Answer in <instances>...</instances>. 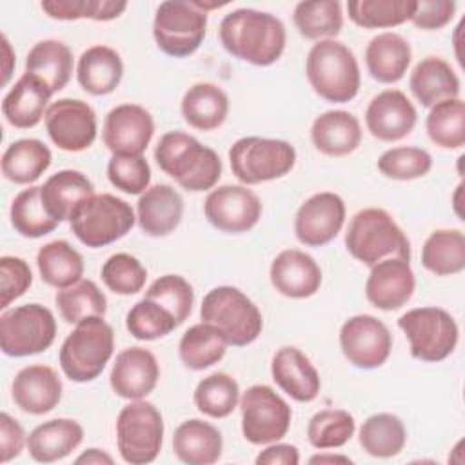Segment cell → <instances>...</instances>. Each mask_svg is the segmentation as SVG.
<instances>
[{
	"label": "cell",
	"mask_w": 465,
	"mask_h": 465,
	"mask_svg": "<svg viewBox=\"0 0 465 465\" xmlns=\"http://www.w3.org/2000/svg\"><path fill=\"white\" fill-rule=\"evenodd\" d=\"M36 265L42 282L58 291L78 283L84 276V258L65 240H53L42 245L36 254Z\"/></svg>",
	"instance_id": "8d00e7d4"
},
{
	"label": "cell",
	"mask_w": 465,
	"mask_h": 465,
	"mask_svg": "<svg viewBox=\"0 0 465 465\" xmlns=\"http://www.w3.org/2000/svg\"><path fill=\"white\" fill-rule=\"evenodd\" d=\"M223 450L222 432L209 421L191 418L182 421L173 434V452L187 465L216 463Z\"/></svg>",
	"instance_id": "f1b7e54d"
},
{
	"label": "cell",
	"mask_w": 465,
	"mask_h": 465,
	"mask_svg": "<svg viewBox=\"0 0 465 465\" xmlns=\"http://www.w3.org/2000/svg\"><path fill=\"white\" fill-rule=\"evenodd\" d=\"M416 278L411 263L401 258H385L371 267L365 282V296L381 311L401 309L414 294Z\"/></svg>",
	"instance_id": "44dd1931"
},
{
	"label": "cell",
	"mask_w": 465,
	"mask_h": 465,
	"mask_svg": "<svg viewBox=\"0 0 465 465\" xmlns=\"http://www.w3.org/2000/svg\"><path fill=\"white\" fill-rule=\"evenodd\" d=\"M147 300L156 302L173 314L178 325H182L193 311L194 291L193 285L180 274H163L156 278L145 291Z\"/></svg>",
	"instance_id": "f907efd6"
},
{
	"label": "cell",
	"mask_w": 465,
	"mask_h": 465,
	"mask_svg": "<svg viewBox=\"0 0 465 465\" xmlns=\"http://www.w3.org/2000/svg\"><path fill=\"white\" fill-rule=\"evenodd\" d=\"M414 104L400 89H385L372 96L365 109L367 131L380 142H398L416 125Z\"/></svg>",
	"instance_id": "d6986e66"
},
{
	"label": "cell",
	"mask_w": 465,
	"mask_h": 465,
	"mask_svg": "<svg viewBox=\"0 0 465 465\" xmlns=\"http://www.w3.org/2000/svg\"><path fill=\"white\" fill-rule=\"evenodd\" d=\"M27 447V438L22 425L7 412L0 414V461L7 463L18 458Z\"/></svg>",
	"instance_id": "6f0895ef"
},
{
	"label": "cell",
	"mask_w": 465,
	"mask_h": 465,
	"mask_svg": "<svg viewBox=\"0 0 465 465\" xmlns=\"http://www.w3.org/2000/svg\"><path fill=\"white\" fill-rule=\"evenodd\" d=\"M269 278L282 296L303 300L320 291L322 269L311 254L300 249H283L274 256Z\"/></svg>",
	"instance_id": "603a6c76"
},
{
	"label": "cell",
	"mask_w": 465,
	"mask_h": 465,
	"mask_svg": "<svg viewBox=\"0 0 465 465\" xmlns=\"http://www.w3.org/2000/svg\"><path fill=\"white\" fill-rule=\"evenodd\" d=\"M207 31V13L193 2L167 0L156 7L153 36L156 47L173 56L185 58L198 51Z\"/></svg>",
	"instance_id": "7c38bea8"
},
{
	"label": "cell",
	"mask_w": 465,
	"mask_h": 465,
	"mask_svg": "<svg viewBox=\"0 0 465 465\" xmlns=\"http://www.w3.org/2000/svg\"><path fill=\"white\" fill-rule=\"evenodd\" d=\"M340 349L347 361L358 369L381 367L392 351V334L372 314H356L340 329Z\"/></svg>",
	"instance_id": "5bb4252c"
},
{
	"label": "cell",
	"mask_w": 465,
	"mask_h": 465,
	"mask_svg": "<svg viewBox=\"0 0 465 465\" xmlns=\"http://www.w3.org/2000/svg\"><path fill=\"white\" fill-rule=\"evenodd\" d=\"M160 380L156 356L143 347H127L114 358L109 383L116 396L124 400H143Z\"/></svg>",
	"instance_id": "ffe728a7"
},
{
	"label": "cell",
	"mask_w": 465,
	"mask_h": 465,
	"mask_svg": "<svg viewBox=\"0 0 465 465\" xmlns=\"http://www.w3.org/2000/svg\"><path fill=\"white\" fill-rule=\"evenodd\" d=\"M54 303L62 320L71 325L107 312V298L93 280H80L71 287L60 289L54 294Z\"/></svg>",
	"instance_id": "f6af8a7d"
},
{
	"label": "cell",
	"mask_w": 465,
	"mask_h": 465,
	"mask_svg": "<svg viewBox=\"0 0 465 465\" xmlns=\"http://www.w3.org/2000/svg\"><path fill=\"white\" fill-rule=\"evenodd\" d=\"M305 74L312 91L332 104L356 98L361 84L354 53L338 40H320L309 49Z\"/></svg>",
	"instance_id": "3957f363"
},
{
	"label": "cell",
	"mask_w": 465,
	"mask_h": 465,
	"mask_svg": "<svg viewBox=\"0 0 465 465\" xmlns=\"http://www.w3.org/2000/svg\"><path fill=\"white\" fill-rule=\"evenodd\" d=\"M345 202L340 194L322 191L309 196L294 216V234L307 247L332 242L345 223Z\"/></svg>",
	"instance_id": "e0dca14e"
},
{
	"label": "cell",
	"mask_w": 465,
	"mask_h": 465,
	"mask_svg": "<svg viewBox=\"0 0 465 465\" xmlns=\"http://www.w3.org/2000/svg\"><path fill=\"white\" fill-rule=\"evenodd\" d=\"M9 218L13 229L24 238H42L58 227L42 203L40 185H31L13 198Z\"/></svg>",
	"instance_id": "7bdbcfd3"
},
{
	"label": "cell",
	"mask_w": 465,
	"mask_h": 465,
	"mask_svg": "<svg viewBox=\"0 0 465 465\" xmlns=\"http://www.w3.org/2000/svg\"><path fill=\"white\" fill-rule=\"evenodd\" d=\"M358 440L369 456L392 458L403 450L407 443V429L396 414L378 412L361 423Z\"/></svg>",
	"instance_id": "ab89813d"
},
{
	"label": "cell",
	"mask_w": 465,
	"mask_h": 465,
	"mask_svg": "<svg viewBox=\"0 0 465 465\" xmlns=\"http://www.w3.org/2000/svg\"><path fill=\"white\" fill-rule=\"evenodd\" d=\"M51 149L38 138H20L7 145L2 154V174L5 180L29 185L51 165Z\"/></svg>",
	"instance_id": "d590c367"
},
{
	"label": "cell",
	"mask_w": 465,
	"mask_h": 465,
	"mask_svg": "<svg viewBox=\"0 0 465 465\" xmlns=\"http://www.w3.org/2000/svg\"><path fill=\"white\" fill-rule=\"evenodd\" d=\"M421 263L436 276L458 274L465 269V234L460 229H436L421 247Z\"/></svg>",
	"instance_id": "f35d334b"
},
{
	"label": "cell",
	"mask_w": 465,
	"mask_h": 465,
	"mask_svg": "<svg viewBox=\"0 0 465 465\" xmlns=\"http://www.w3.org/2000/svg\"><path fill=\"white\" fill-rule=\"evenodd\" d=\"M218 38L223 49L234 58L251 65L267 67L283 54L287 31L278 16L242 7L222 18Z\"/></svg>",
	"instance_id": "6da1fadb"
},
{
	"label": "cell",
	"mask_w": 465,
	"mask_h": 465,
	"mask_svg": "<svg viewBox=\"0 0 465 465\" xmlns=\"http://www.w3.org/2000/svg\"><path fill=\"white\" fill-rule=\"evenodd\" d=\"M256 465H298L300 450L291 443H271L256 456Z\"/></svg>",
	"instance_id": "680465c9"
},
{
	"label": "cell",
	"mask_w": 465,
	"mask_h": 465,
	"mask_svg": "<svg viewBox=\"0 0 465 465\" xmlns=\"http://www.w3.org/2000/svg\"><path fill=\"white\" fill-rule=\"evenodd\" d=\"M432 169V156L429 151L412 145L392 147L378 158V171L391 180L409 182L423 178Z\"/></svg>",
	"instance_id": "f5cc1de1"
},
{
	"label": "cell",
	"mask_w": 465,
	"mask_h": 465,
	"mask_svg": "<svg viewBox=\"0 0 465 465\" xmlns=\"http://www.w3.org/2000/svg\"><path fill=\"white\" fill-rule=\"evenodd\" d=\"M42 11L54 20H96L109 22L118 18L125 9L127 2L124 0H44L40 4Z\"/></svg>",
	"instance_id": "c3c4849f"
},
{
	"label": "cell",
	"mask_w": 465,
	"mask_h": 465,
	"mask_svg": "<svg viewBox=\"0 0 465 465\" xmlns=\"http://www.w3.org/2000/svg\"><path fill=\"white\" fill-rule=\"evenodd\" d=\"M45 131L51 142L67 153L89 149L98 133L94 109L76 98H60L47 107Z\"/></svg>",
	"instance_id": "9a60e30c"
},
{
	"label": "cell",
	"mask_w": 465,
	"mask_h": 465,
	"mask_svg": "<svg viewBox=\"0 0 465 465\" xmlns=\"http://www.w3.org/2000/svg\"><path fill=\"white\" fill-rule=\"evenodd\" d=\"M114 352V331L104 316L85 318L64 340L58 361L64 374L76 383L93 381L102 374Z\"/></svg>",
	"instance_id": "5b68a950"
},
{
	"label": "cell",
	"mask_w": 465,
	"mask_h": 465,
	"mask_svg": "<svg viewBox=\"0 0 465 465\" xmlns=\"http://www.w3.org/2000/svg\"><path fill=\"white\" fill-rule=\"evenodd\" d=\"M163 443V418L145 400H131L116 418L120 458L131 465H145L158 458Z\"/></svg>",
	"instance_id": "30bf717a"
},
{
	"label": "cell",
	"mask_w": 465,
	"mask_h": 465,
	"mask_svg": "<svg viewBox=\"0 0 465 465\" xmlns=\"http://www.w3.org/2000/svg\"><path fill=\"white\" fill-rule=\"evenodd\" d=\"M62 380L49 365H27L20 369L11 383L15 405L27 414H47L62 400Z\"/></svg>",
	"instance_id": "7402d4cb"
},
{
	"label": "cell",
	"mask_w": 465,
	"mask_h": 465,
	"mask_svg": "<svg viewBox=\"0 0 465 465\" xmlns=\"http://www.w3.org/2000/svg\"><path fill=\"white\" fill-rule=\"evenodd\" d=\"M180 111L189 127L214 131L229 114V96L213 82H198L185 91Z\"/></svg>",
	"instance_id": "836d02e7"
},
{
	"label": "cell",
	"mask_w": 465,
	"mask_h": 465,
	"mask_svg": "<svg viewBox=\"0 0 465 465\" xmlns=\"http://www.w3.org/2000/svg\"><path fill=\"white\" fill-rule=\"evenodd\" d=\"M183 198L167 183L151 185L136 202V222L143 234L160 238L171 234L182 222Z\"/></svg>",
	"instance_id": "d4e9b609"
},
{
	"label": "cell",
	"mask_w": 465,
	"mask_h": 465,
	"mask_svg": "<svg viewBox=\"0 0 465 465\" xmlns=\"http://www.w3.org/2000/svg\"><path fill=\"white\" fill-rule=\"evenodd\" d=\"M134 222L136 214L133 207L109 193L85 198L69 218L73 234L91 249L105 247L124 238Z\"/></svg>",
	"instance_id": "52a82bcc"
},
{
	"label": "cell",
	"mask_w": 465,
	"mask_h": 465,
	"mask_svg": "<svg viewBox=\"0 0 465 465\" xmlns=\"http://www.w3.org/2000/svg\"><path fill=\"white\" fill-rule=\"evenodd\" d=\"M193 401L203 416L227 418L240 403V385L227 372H213L198 381Z\"/></svg>",
	"instance_id": "b9f144b4"
},
{
	"label": "cell",
	"mask_w": 465,
	"mask_h": 465,
	"mask_svg": "<svg viewBox=\"0 0 465 465\" xmlns=\"http://www.w3.org/2000/svg\"><path fill=\"white\" fill-rule=\"evenodd\" d=\"M74 463H78V465H80V463H85V465H113L114 460H113V456L107 454L105 450L93 447V449L84 450V452L74 460Z\"/></svg>",
	"instance_id": "91938a15"
},
{
	"label": "cell",
	"mask_w": 465,
	"mask_h": 465,
	"mask_svg": "<svg viewBox=\"0 0 465 465\" xmlns=\"http://www.w3.org/2000/svg\"><path fill=\"white\" fill-rule=\"evenodd\" d=\"M271 376L274 383L294 401L309 403L318 398L322 380L309 360L298 347H280L271 361Z\"/></svg>",
	"instance_id": "cb8c5ba5"
},
{
	"label": "cell",
	"mask_w": 465,
	"mask_h": 465,
	"mask_svg": "<svg viewBox=\"0 0 465 465\" xmlns=\"http://www.w3.org/2000/svg\"><path fill=\"white\" fill-rule=\"evenodd\" d=\"M207 222L229 234L251 231L262 218V202L247 185H220L211 189L203 202Z\"/></svg>",
	"instance_id": "2e32d148"
},
{
	"label": "cell",
	"mask_w": 465,
	"mask_h": 465,
	"mask_svg": "<svg viewBox=\"0 0 465 465\" xmlns=\"http://www.w3.org/2000/svg\"><path fill=\"white\" fill-rule=\"evenodd\" d=\"M229 163L243 185H258L289 174L296 163V149L278 138L243 136L231 145Z\"/></svg>",
	"instance_id": "ba28073f"
},
{
	"label": "cell",
	"mask_w": 465,
	"mask_h": 465,
	"mask_svg": "<svg viewBox=\"0 0 465 465\" xmlns=\"http://www.w3.org/2000/svg\"><path fill=\"white\" fill-rule=\"evenodd\" d=\"M398 327L409 340L411 356L436 363L449 358L460 338V329L450 312L441 307H416L398 318Z\"/></svg>",
	"instance_id": "9c48e42d"
},
{
	"label": "cell",
	"mask_w": 465,
	"mask_h": 465,
	"mask_svg": "<svg viewBox=\"0 0 465 465\" xmlns=\"http://www.w3.org/2000/svg\"><path fill=\"white\" fill-rule=\"evenodd\" d=\"M153 134L154 120L138 104H120L104 118L102 140L113 154H143Z\"/></svg>",
	"instance_id": "ac0fdd59"
},
{
	"label": "cell",
	"mask_w": 465,
	"mask_h": 465,
	"mask_svg": "<svg viewBox=\"0 0 465 465\" xmlns=\"http://www.w3.org/2000/svg\"><path fill=\"white\" fill-rule=\"evenodd\" d=\"M122 76L124 62L109 45H91L78 58L76 80L80 87L93 96L113 93L120 85Z\"/></svg>",
	"instance_id": "1f68e13d"
},
{
	"label": "cell",
	"mask_w": 465,
	"mask_h": 465,
	"mask_svg": "<svg viewBox=\"0 0 465 465\" xmlns=\"http://www.w3.org/2000/svg\"><path fill=\"white\" fill-rule=\"evenodd\" d=\"M125 327L133 338L142 341H153L173 332L178 323L173 314L162 305L153 300L142 298L127 311Z\"/></svg>",
	"instance_id": "681fc988"
},
{
	"label": "cell",
	"mask_w": 465,
	"mask_h": 465,
	"mask_svg": "<svg viewBox=\"0 0 465 465\" xmlns=\"http://www.w3.org/2000/svg\"><path fill=\"white\" fill-rule=\"evenodd\" d=\"M84 441V427L76 420L54 418L35 427L27 436V452L38 463L67 458Z\"/></svg>",
	"instance_id": "83f0119b"
},
{
	"label": "cell",
	"mask_w": 465,
	"mask_h": 465,
	"mask_svg": "<svg viewBox=\"0 0 465 465\" xmlns=\"http://www.w3.org/2000/svg\"><path fill=\"white\" fill-rule=\"evenodd\" d=\"M345 247L349 254L367 267L385 260H411V243L394 218L380 207L358 211L347 227Z\"/></svg>",
	"instance_id": "277c9868"
},
{
	"label": "cell",
	"mask_w": 465,
	"mask_h": 465,
	"mask_svg": "<svg viewBox=\"0 0 465 465\" xmlns=\"http://www.w3.org/2000/svg\"><path fill=\"white\" fill-rule=\"evenodd\" d=\"M456 13L452 0H416L411 22L423 31H436L445 27Z\"/></svg>",
	"instance_id": "9f6ffc18"
},
{
	"label": "cell",
	"mask_w": 465,
	"mask_h": 465,
	"mask_svg": "<svg viewBox=\"0 0 465 465\" xmlns=\"http://www.w3.org/2000/svg\"><path fill=\"white\" fill-rule=\"evenodd\" d=\"M225 336L205 322L191 325L180 338L178 356L185 369L203 371L218 363L227 351Z\"/></svg>",
	"instance_id": "74e56055"
},
{
	"label": "cell",
	"mask_w": 465,
	"mask_h": 465,
	"mask_svg": "<svg viewBox=\"0 0 465 465\" xmlns=\"http://www.w3.org/2000/svg\"><path fill=\"white\" fill-rule=\"evenodd\" d=\"M51 89L35 74L24 73L2 100L5 120L16 129H31L45 118Z\"/></svg>",
	"instance_id": "4316f807"
},
{
	"label": "cell",
	"mask_w": 465,
	"mask_h": 465,
	"mask_svg": "<svg viewBox=\"0 0 465 465\" xmlns=\"http://www.w3.org/2000/svg\"><path fill=\"white\" fill-rule=\"evenodd\" d=\"M309 463H352V460L343 454H316L309 458Z\"/></svg>",
	"instance_id": "6125c7cd"
},
{
	"label": "cell",
	"mask_w": 465,
	"mask_h": 465,
	"mask_svg": "<svg viewBox=\"0 0 465 465\" xmlns=\"http://www.w3.org/2000/svg\"><path fill=\"white\" fill-rule=\"evenodd\" d=\"M154 160L167 176L191 193L214 189L222 176L218 153L183 131L162 134L154 147Z\"/></svg>",
	"instance_id": "7a4b0ae2"
},
{
	"label": "cell",
	"mask_w": 465,
	"mask_h": 465,
	"mask_svg": "<svg viewBox=\"0 0 465 465\" xmlns=\"http://www.w3.org/2000/svg\"><path fill=\"white\" fill-rule=\"evenodd\" d=\"M242 434L252 445H269L282 440L291 427L289 403L269 385H251L240 396Z\"/></svg>",
	"instance_id": "4fadbf2b"
},
{
	"label": "cell",
	"mask_w": 465,
	"mask_h": 465,
	"mask_svg": "<svg viewBox=\"0 0 465 465\" xmlns=\"http://www.w3.org/2000/svg\"><path fill=\"white\" fill-rule=\"evenodd\" d=\"M409 87L412 96L429 109L438 102L460 98V78L450 64L440 56L420 60L409 76Z\"/></svg>",
	"instance_id": "f546056e"
},
{
	"label": "cell",
	"mask_w": 465,
	"mask_h": 465,
	"mask_svg": "<svg viewBox=\"0 0 465 465\" xmlns=\"http://www.w3.org/2000/svg\"><path fill=\"white\" fill-rule=\"evenodd\" d=\"M2 56H4V67H2V85H5L13 74L15 67V53L5 35H2Z\"/></svg>",
	"instance_id": "94428289"
},
{
	"label": "cell",
	"mask_w": 465,
	"mask_h": 465,
	"mask_svg": "<svg viewBox=\"0 0 465 465\" xmlns=\"http://www.w3.org/2000/svg\"><path fill=\"white\" fill-rule=\"evenodd\" d=\"M93 194V182L84 173L74 169H62L51 174L44 185H40L42 203L58 223L69 220L74 209Z\"/></svg>",
	"instance_id": "d6a6232c"
},
{
	"label": "cell",
	"mask_w": 465,
	"mask_h": 465,
	"mask_svg": "<svg viewBox=\"0 0 465 465\" xmlns=\"http://www.w3.org/2000/svg\"><path fill=\"white\" fill-rule=\"evenodd\" d=\"M461 189H463V185L460 183L458 187H456V193H454V211H456V214L461 218L463 214H461V209H460V194H461Z\"/></svg>",
	"instance_id": "be15d7a7"
},
{
	"label": "cell",
	"mask_w": 465,
	"mask_h": 465,
	"mask_svg": "<svg viewBox=\"0 0 465 465\" xmlns=\"http://www.w3.org/2000/svg\"><path fill=\"white\" fill-rule=\"evenodd\" d=\"M25 73L40 78L51 93L62 91L73 74V53L60 40H40L25 56Z\"/></svg>",
	"instance_id": "e575fe53"
},
{
	"label": "cell",
	"mask_w": 465,
	"mask_h": 465,
	"mask_svg": "<svg viewBox=\"0 0 465 465\" xmlns=\"http://www.w3.org/2000/svg\"><path fill=\"white\" fill-rule=\"evenodd\" d=\"M411 44L392 31L372 36L365 47L367 71L380 84L400 82L411 65Z\"/></svg>",
	"instance_id": "4dcf8cb0"
},
{
	"label": "cell",
	"mask_w": 465,
	"mask_h": 465,
	"mask_svg": "<svg viewBox=\"0 0 465 465\" xmlns=\"http://www.w3.org/2000/svg\"><path fill=\"white\" fill-rule=\"evenodd\" d=\"M416 0H351L349 18L363 29H387L411 20Z\"/></svg>",
	"instance_id": "bcb514c9"
},
{
	"label": "cell",
	"mask_w": 465,
	"mask_h": 465,
	"mask_svg": "<svg viewBox=\"0 0 465 465\" xmlns=\"http://www.w3.org/2000/svg\"><path fill=\"white\" fill-rule=\"evenodd\" d=\"M311 142L325 156H347L361 143L360 120L343 109L325 111L312 120Z\"/></svg>",
	"instance_id": "484cf974"
},
{
	"label": "cell",
	"mask_w": 465,
	"mask_h": 465,
	"mask_svg": "<svg viewBox=\"0 0 465 465\" xmlns=\"http://www.w3.org/2000/svg\"><path fill=\"white\" fill-rule=\"evenodd\" d=\"M56 338V320L40 303L5 309L0 316V347L5 356L24 358L47 351Z\"/></svg>",
	"instance_id": "8fae6325"
},
{
	"label": "cell",
	"mask_w": 465,
	"mask_h": 465,
	"mask_svg": "<svg viewBox=\"0 0 465 465\" xmlns=\"http://www.w3.org/2000/svg\"><path fill=\"white\" fill-rule=\"evenodd\" d=\"M356 430V420L343 409L318 411L307 425V440L314 449L327 450L343 447Z\"/></svg>",
	"instance_id": "7dc6e473"
},
{
	"label": "cell",
	"mask_w": 465,
	"mask_h": 465,
	"mask_svg": "<svg viewBox=\"0 0 465 465\" xmlns=\"http://www.w3.org/2000/svg\"><path fill=\"white\" fill-rule=\"evenodd\" d=\"M202 322L214 325L229 345L245 347L252 343L263 329L262 312L256 303L232 285L211 289L200 305Z\"/></svg>",
	"instance_id": "8992f818"
},
{
	"label": "cell",
	"mask_w": 465,
	"mask_h": 465,
	"mask_svg": "<svg viewBox=\"0 0 465 465\" xmlns=\"http://www.w3.org/2000/svg\"><path fill=\"white\" fill-rule=\"evenodd\" d=\"M430 142L441 149H460L465 143V104L461 98L438 102L425 118Z\"/></svg>",
	"instance_id": "ee69618b"
},
{
	"label": "cell",
	"mask_w": 465,
	"mask_h": 465,
	"mask_svg": "<svg viewBox=\"0 0 465 465\" xmlns=\"http://www.w3.org/2000/svg\"><path fill=\"white\" fill-rule=\"evenodd\" d=\"M104 285L120 296H131L143 289L147 280V269L142 262L129 252L111 254L100 271Z\"/></svg>",
	"instance_id": "816d5d0a"
},
{
	"label": "cell",
	"mask_w": 465,
	"mask_h": 465,
	"mask_svg": "<svg viewBox=\"0 0 465 465\" xmlns=\"http://www.w3.org/2000/svg\"><path fill=\"white\" fill-rule=\"evenodd\" d=\"M292 22L307 40H334L343 27L341 4L338 0L298 2L292 11Z\"/></svg>",
	"instance_id": "60d3db41"
},
{
	"label": "cell",
	"mask_w": 465,
	"mask_h": 465,
	"mask_svg": "<svg viewBox=\"0 0 465 465\" xmlns=\"http://www.w3.org/2000/svg\"><path fill=\"white\" fill-rule=\"evenodd\" d=\"M33 283L29 263L18 256L0 258V309H7L15 300L25 294Z\"/></svg>",
	"instance_id": "11a10c76"
},
{
	"label": "cell",
	"mask_w": 465,
	"mask_h": 465,
	"mask_svg": "<svg viewBox=\"0 0 465 465\" xmlns=\"http://www.w3.org/2000/svg\"><path fill=\"white\" fill-rule=\"evenodd\" d=\"M107 178L125 194H142L151 183V167L142 154H113L107 163Z\"/></svg>",
	"instance_id": "db71d44e"
}]
</instances>
